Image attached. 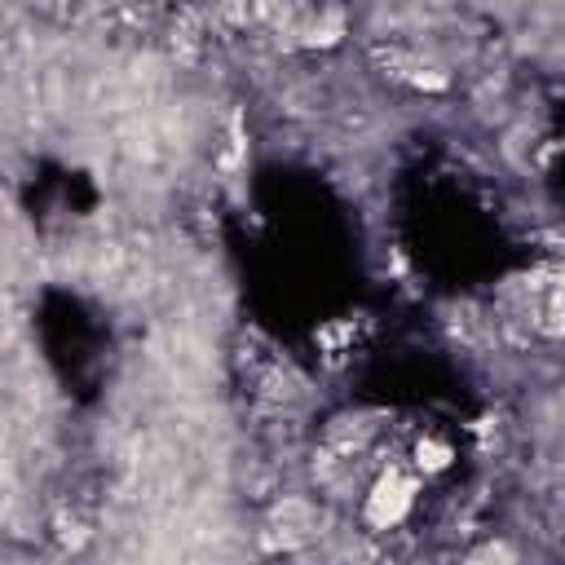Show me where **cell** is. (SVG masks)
<instances>
[{"instance_id":"obj_1","label":"cell","mask_w":565,"mask_h":565,"mask_svg":"<svg viewBox=\"0 0 565 565\" xmlns=\"http://www.w3.org/2000/svg\"><path fill=\"white\" fill-rule=\"evenodd\" d=\"M411 504H415V482L411 477H402V473H385L376 486H371V495H367V517H371V526H398L402 517L411 513Z\"/></svg>"},{"instance_id":"obj_3","label":"cell","mask_w":565,"mask_h":565,"mask_svg":"<svg viewBox=\"0 0 565 565\" xmlns=\"http://www.w3.org/2000/svg\"><path fill=\"white\" fill-rule=\"evenodd\" d=\"M561 296H565V274H561Z\"/></svg>"},{"instance_id":"obj_2","label":"cell","mask_w":565,"mask_h":565,"mask_svg":"<svg viewBox=\"0 0 565 565\" xmlns=\"http://www.w3.org/2000/svg\"><path fill=\"white\" fill-rule=\"evenodd\" d=\"M446 460H451V451L437 442H420V464L424 468H446Z\"/></svg>"}]
</instances>
